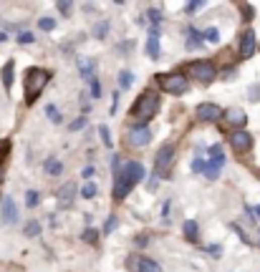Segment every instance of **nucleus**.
Here are the masks:
<instances>
[{
    "mask_svg": "<svg viewBox=\"0 0 260 272\" xmlns=\"http://www.w3.org/2000/svg\"><path fill=\"white\" fill-rule=\"evenodd\" d=\"M48 81H51V73H48L46 68H38V66L28 68V71H26V81H23V94H26V101H28V104H33V101L41 96V91L48 86Z\"/></svg>",
    "mask_w": 260,
    "mask_h": 272,
    "instance_id": "1",
    "label": "nucleus"
},
{
    "mask_svg": "<svg viewBox=\"0 0 260 272\" xmlns=\"http://www.w3.org/2000/svg\"><path fill=\"white\" fill-rule=\"evenodd\" d=\"M159 111V96L154 94V91H142L139 94V99L134 101V106H132V119H139V121H149L154 114Z\"/></svg>",
    "mask_w": 260,
    "mask_h": 272,
    "instance_id": "2",
    "label": "nucleus"
},
{
    "mask_svg": "<svg viewBox=\"0 0 260 272\" xmlns=\"http://www.w3.org/2000/svg\"><path fill=\"white\" fill-rule=\"evenodd\" d=\"M159 78V83H162V88L167 91V94H172V96H179V94H184L187 91V76H182V73H159L157 76Z\"/></svg>",
    "mask_w": 260,
    "mask_h": 272,
    "instance_id": "3",
    "label": "nucleus"
},
{
    "mask_svg": "<svg viewBox=\"0 0 260 272\" xmlns=\"http://www.w3.org/2000/svg\"><path fill=\"white\" fill-rule=\"evenodd\" d=\"M187 73H189V78H197V81H202V83H210V81H215L217 68H215L212 63H207V61H192V63L187 66Z\"/></svg>",
    "mask_w": 260,
    "mask_h": 272,
    "instance_id": "4",
    "label": "nucleus"
},
{
    "mask_svg": "<svg viewBox=\"0 0 260 272\" xmlns=\"http://www.w3.org/2000/svg\"><path fill=\"white\" fill-rule=\"evenodd\" d=\"M225 166V154H222V146H212L210 149V159H207V169H205V176L207 179H217L220 169Z\"/></svg>",
    "mask_w": 260,
    "mask_h": 272,
    "instance_id": "5",
    "label": "nucleus"
},
{
    "mask_svg": "<svg viewBox=\"0 0 260 272\" xmlns=\"http://www.w3.org/2000/svg\"><path fill=\"white\" fill-rule=\"evenodd\" d=\"M126 141H129V146H134V149H144V146L152 141L149 126H132L129 134H126Z\"/></svg>",
    "mask_w": 260,
    "mask_h": 272,
    "instance_id": "6",
    "label": "nucleus"
},
{
    "mask_svg": "<svg viewBox=\"0 0 260 272\" xmlns=\"http://www.w3.org/2000/svg\"><path fill=\"white\" fill-rule=\"evenodd\" d=\"M194 114H197L200 121H220V119L225 116V111H222L217 104H200Z\"/></svg>",
    "mask_w": 260,
    "mask_h": 272,
    "instance_id": "7",
    "label": "nucleus"
},
{
    "mask_svg": "<svg viewBox=\"0 0 260 272\" xmlns=\"http://www.w3.org/2000/svg\"><path fill=\"white\" fill-rule=\"evenodd\" d=\"M172 156H174V146H172V144H164V146L157 151V161H154V171H157V176L167 171V166L172 164Z\"/></svg>",
    "mask_w": 260,
    "mask_h": 272,
    "instance_id": "8",
    "label": "nucleus"
},
{
    "mask_svg": "<svg viewBox=\"0 0 260 272\" xmlns=\"http://www.w3.org/2000/svg\"><path fill=\"white\" fill-rule=\"evenodd\" d=\"M255 46H257V38H255V33L247 28V31L240 36V48H237L240 58H250V56L255 53Z\"/></svg>",
    "mask_w": 260,
    "mask_h": 272,
    "instance_id": "9",
    "label": "nucleus"
},
{
    "mask_svg": "<svg viewBox=\"0 0 260 272\" xmlns=\"http://www.w3.org/2000/svg\"><path fill=\"white\" fill-rule=\"evenodd\" d=\"M230 146H232L237 154H245V151L252 149V136H250L247 131H235V134L230 136Z\"/></svg>",
    "mask_w": 260,
    "mask_h": 272,
    "instance_id": "10",
    "label": "nucleus"
},
{
    "mask_svg": "<svg viewBox=\"0 0 260 272\" xmlns=\"http://www.w3.org/2000/svg\"><path fill=\"white\" fill-rule=\"evenodd\" d=\"M132 189H134V182H132V179H126L124 174H116V182H114V199H116V202L126 199Z\"/></svg>",
    "mask_w": 260,
    "mask_h": 272,
    "instance_id": "11",
    "label": "nucleus"
},
{
    "mask_svg": "<svg viewBox=\"0 0 260 272\" xmlns=\"http://www.w3.org/2000/svg\"><path fill=\"white\" fill-rule=\"evenodd\" d=\"M121 174L137 184V182H142V179H144V166H142L139 161H126V164H124V169H121Z\"/></svg>",
    "mask_w": 260,
    "mask_h": 272,
    "instance_id": "12",
    "label": "nucleus"
},
{
    "mask_svg": "<svg viewBox=\"0 0 260 272\" xmlns=\"http://www.w3.org/2000/svg\"><path fill=\"white\" fill-rule=\"evenodd\" d=\"M3 219H6V224H16V219H18V207H16L13 197H3Z\"/></svg>",
    "mask_w": 260,
    "mask_h": 272,
    "instance_id": "13",
    "label": "nucleus"
},
{
    "mask_svg": "<svg viewBox=\"0 0 260 272\" xmlns=\"http://www.w3.org/2000/svg\"><path fill=\"white\" fill-rule=\"evenodd\" d=\"M225 119H227V124H230V126H242V124L247 121L245 111H242V109H237V106L227 109V111H225Z\"/></svg>",
    "mask_w": 260,
    "mask_h": 272,
    "instance_id": "14",
    "label": "nucleus"
},
{
    "mask_svg": "<svg viewBox=\"0 0 260 272\" xmlns=\"http://www.w3.org/2000/svg\"><path fill=\"white\" fill-rule=\"evenodd\" d=\"M74 194H76V184H74V182L63 184V187L58 189V204H61V207H69V204L74 202Z\"/></svg>",
    "mask_w": 260,
    "mask_h": 272,
    "instance_id": "15",
    "label": "nucleus"
},
{
    "mask_svg": "<svg viewBox=\"0 0 260 272\" xmlns=\"http://www.w3.org/2000/svg\"><path fill=\"white\" fill-rule=\"evenodd\" d=\"M159 36L157 33H149V38H147V56L152 58V61H157L159 58Z\"/></svg>",
    "mask_w": 260,
    "mask_h": 272,
    "instance_id": "16",
    "label": "nucleus"
},
{
    "mask_svg": "<svg viewBox=\"0 0 260 272\" xmlns=\"http://www.w3.org/2000/svg\"><path fill=\"white\" fill-rule=\"evenodd\" d=\"M202 43H205V33H200L194 28H187V48L192 51V48H200Z\"/></svg>",
    "mask_w": 260,
    "mask_h": 272,
    "instance_id": "17",
    "label": "nucleus"
},
{
    "mask_svg": "<svg viewBox=\"0 0 260 272\" xmlns=\"http://www.w3.org/2000/svg\"><path fill=\"white\" fill-rule=\"evenodd\" d=\"M79 71L86 81H91L94 78V61L91 58H79Z\"/></svg>",
    "mask_w": 260,
    "mask_h": 272,
    "instance_id": "18",
    "label": "nucleus"
},
{
    "mask_svg": "<svg viewBox=\"0 0 260 272\" xmlns=\"http://www.w3.org/2000/svg\"><path fill=\"white\" fill-rule=\"evenodd\" d=\"M13 71H16V63L8 61L6 68H3V88L6 91H11V86H13Z\"/></svg>",
    "mask_w": 260,
    "mask_h": 272,
    "instance_id": "19",
    "label": "nucleus"
},
{
    "mask_svg": "<svg viewBox=\"0 0 260 272\" xmlns=\"http://www.w3.org/2000/svg\"><path fill=\"white\" fill-rule=\"evenodd\" d=\"M184 237H187L189 242H197V222H194V219H187V222H184Z\"/></svg>",
    "mask_w": 260,
    "mask_h": 272,
    "instance_id": "20",
    "label": "nucleus"
},
{
    "mask_svg": "<svg viewBox=\"0 0 260 272\" xmlns=\"http://www.w3.org/2000/svg\"><path fill=\"white\" fill-rule=\"evenodd\" d=\"M46 171L53 174V176H58V174L63 171V164H61L58 159H48V161H46Z\"/></svg>",
    "mask_w": 260,
    "mask_h": 272,
    "instance_id": "21",
    "label": "nucleus"
},
{
    "mask_svg": "<svg viewBox=\"0 0 260 272\" xmlns=\"http://www.w3.org/2000/svg\"><path fill=\"white\" fill-rule=\"evenodd\" d=\"M139 272H162V267L154 259H142L139 262Z\"/></svg>",
    "mask_w": 260,
    "mask_h": 272,
    "instance_id": "22",
    "label": "nucleus"
},
{
    "mask_svg": "<svg viewBox=\"0 0 260 272\" xmlns=\"http://www.w3.org/2000/svg\"><path fill=\"white\" fill-rule=\"evenodd\" d=\"M106 33H109V21H99V23H96V28H94V38H99V41H101Z\"/></svg>",
    "mask_w": 260,
    "mask_h": 272,
    "instance_id": "23",
    "label": "nucleus"
},
{
    "mask_svg": "<svg viewBox=\"0 0 260 272\" xmlns=\"http://www.w3.org/2000/svg\"><path fill=\"white\" fill-rule=\"evenodd\" d=\"M132 83H134V76H132L129 71H121V73H119V86H121V88H129Z\"/></svg>",
    "mask_w": 260,
    "mask_h": 272,
    "instance_id": "24",
    "label": "nucleus"
},
{
    "mask_svg": "<svg viewBox=\"0 0 260 272\" xmlns=\"http://www.w3.org/2000/svg\"><path fill=\"white\" fill-rule=\"evenodd\" d=\"M26 234H28V237H38V234H41V224H38L36 219L28 222V224H26Z\"/></svg>",
    "mask_w": 260,
    "mask_h": 272,
    "instance_id": "25",
    "label": "nucleus"
},
{
    "mask_svg": "<svg viewBox=\"0 0 260 272\" xmlns=\"http://www.w3.org/2000/svg\"><path fill=\"white\" fill-rule=\"evenodd\" d=\"M240 13H242V21L247 23V21H252V6H247V3H240Z\"/></svg>",
    "mask_w": 260,
    "mask_h": 272,
    "instance_id": "26",
    "label": "nucleus"
},
{
    "mask_svg": "<svg viewBox=\"0 0 260 272\" xmlns=\"http://www.w3.org/2000/svg\"><path fill=\"white\" fill-rule=\"evenodd\" d=\"M81 194H84V199H91V197L96 194V184H94V182H86L84 189H81Z\"/></svg>",
    "mask_w": 260,
    "mask_h": 272,
    "instance_id": "27",
    "label": "nucleus"
},
{
    "mask_svg": "<svg viewBox=\"0 0 260 272\" xmlns=\"http://www.w3.org/2000/svg\"><path fill=\"white\" fill-rule=\"evenodd\" d=\"M56 8H58V13L69 16V13L74 11V3H71V0H61V3H56Z\"/></svg>",
    "mask_w": 260,
    "mask_h": 272,
    "instance_id": "28",
    "label": "nucleus"
},
{
    "mask_svg": "<svg viewBox=\"0 0 260 272\" xmlns=\"http://www.w3.org/2000/svg\"><path fill=\"white\" fill-rule=\"evenodd\" d=\"M38 28H41V31H53V28H56V21H53V18H41V21H38Z\"/></svg>",
    "mask_w": 260,
    "mask_h": 272,
    "instance_id": "29",
    "label": "nucleus"
},
{
    "mask_svg": "<svg viewBox=\"0 0 260 272\" xmlns=\"http://www.w3.org/2000/svg\"><path fill=\"white\" fill-rule=\"evenodd\" d=\"M99 136H101V141H104L106 146H111V131H109V129H106L104 124L99 126Z\"/></svg>",
    "mask_w": 260,
    "mask_h": 272,
    "instance_id": "30",
    "label": "nucleus"
},
{
    "mask_svg": "<svg viewBox=\"0 0 260 272\" xmlns=\"http://www.w3.org/2000/svg\"><path fill=\"white\" fill-rule=\"evenodd\" d=\"M205 41H210V43H217V41H220V33H217V28H207V31H205Z\"/></svg>",
    "mask_w": 260,
    "mask_h": 272,
    "instance_id": "31",
    "label": "nucleus"
},
{
    "mask_svg": "<svg viewBox=\"0 0 260 272\" xmlns=\"http://www.w3.org/2000/svg\"><path fill=\"white\" fill-rule=\"evenodd\" d=\"M46 114L51 116V121H53V124H61V121H63V119H61V114L56 111V106H46Z\"/></svg>",
    "mask_w": 260,
    "mask_h": 272,
    "instance_id": "32",
    "label": "nucleus"
},
{
    "mask_svg": "<svg viewBox=\"0 0 260 272\" xmlns=\"http://www.w3.org/2000/svg\"><path fill=\"white\" fill-rule=\"evenodd\" d=\"M96 237H99V234H96V229H86V232L81 234V239H84V242H89V244H96Z\"/></svg>",
    "mask_w": 260,
    "mask_h": 272,
    "instance_id": "33",
    "label": "nucleus"
},
{
    "mask_svg": "<svg viewBox=\"0 0 260 272\" xmlns=\"http://www.w3.org/2000/svg\"><path fill=\"white\" fill-rule=\"evenodd\" d=\"M147 16H149V21H152L154 26H159V23H162V11H157V8H152V11H149Z\"/></svg>",
    "mask_w": 260,
    "mask_h": 272,
    "instance_id": "34",
    "label": "nucleus"
},
{
    "mask_svg": "<svg viewBox=\"0 0 260 272\" xmlns=\"http://www.w3.org/2000/svg\"><path fill=\"white\" fill-rule=\"evenodd\" d=\"M89 83H91V96H94V99H99V96H101V86H99V78L94 76Z\"/></svg>",
    "mask_w": 260,
    "mask_h": 272,
    "instance_id": "35",
    "label": "nucleus"
},
{
    "mask_svg": "<svg viewBox=\"0 0 260 272\" xmlns=\"http://www.w3.org/2000/svg\"><path fill=\"white\" fill-rule=\"evenodd\" d=\"M84 126H86V116H79V119H76V121H74L69 129H71V131H81Z\"/></svg>",
    "mask_w": 260,
    "mask_h": 272,
    "instance_id": "36",
    "label": "nucleus"
},
{
    "mask_svg": "<svg viewBox=\"0 0 260 272\" xmlns=\"http://www.w3.org/2000/svg\"><path fill=\"white\" fill-rule=\"evenodd\" d=\"M33 41H36V38H33V33H28V31L18 36V43H23V46H26V43H33Z\"/></svg>",
    "mask_w": 260,
    "mask_h": 272,
    "instance_id": "37",
    "label": "nucleus"
},
{
    "mask_svg": "<svg viewBox=\"0 0 260 272\" xmlns=\"http://www.w3.org/2000/svg\"><path fill=\"white\" fill-rule=\"evenodd\" d=\"M205 3H200V0H192V3H187V13H197Z\"/></svg>",
    "mask_w": 260,
    "mask_h": 272,
    "instance_id": "38",
    "label": "nucleus"
},
{
    "mask_svg": "<svg viewBox=\"0 0 260 272\" xmlns=\"http://www.w3.org/2000/svg\"><path fill=\"white\" fill-rule=\"evenodd\" d=\"M192 169H194V171H205V169H207V164H205V161L197 156V159L192 161Z\"/></svg>",
    "mask_w": 260,
    "mask_h": 272,
    "instance_id": "39",
    "label": "nucleus"
},
{
    "mask_svg": "<svg viewBox=\"0 0 260 272\" xmlns=\"http://www.w3.org/2000/svg\"><path fill=\"white\" fill-rule=\"evenodd\" d=\"M26 199H28V207H36L38 204V192H28Z\"/></svg>",
    "mask_w": 260,
    "mask_h": 272,
    "instance_id": "40",
    "label": "nucleus"
},
{
    "mask_svg": "<svg viewBox=\"0 0 260 272\" xmlns=\"http://www.w3.org/2000/svg\"><path fill=\"white\" fill-rule=\"evenodd\" d=\"M114 227H116V217H109V222H106V224H104V232H106V234H109V232H111V229H114Z\"/></svg>",
    "mask_w": 260,
    "mask_h": 272,
    "instance_id": "41",
    "label": "nucleus"
},
{
    "mask_svg": "<svg viewBox=\"0 0 260 272\" xmlns=\"http://www.w3.org/2000/svg\"><path fill=\"white\" fill-rule=\"evenodd\" d=\"M8 151H11V141L6 139L3 144H0V156H3V154H8Z\"/></svg>",
    "mask_w": 260,
    "mask_h": 272,
    "instance_id": "42",
    "label": "nucleus"
},
{
    "mask_svg": "<svg viewBox=\"0 0 260 272\" xmlns=\"http://www.w3.org/2000/svg\"><path fill=\"white\" fill-rule=\"evenodd\" d=\"M91 174H94V166H86V169H84V179H89Z\"/></svg>",
    "mask_w": 260,
    "mask_h": 272,
    "instance_id": "43",
    "label": "nucleus"
},
{
    "mask_svg": "<svg viewBox=\"0 0 260 272\" xmlns=\"http://www.w3.org/2000/svg\"><path fill=\"white\" fill-rule=\"evenodd\" d=\"M147 242H149V239H147V237H144V234H142V237H137V244H139V247H144V244H147Z\"/></svg>",
    "mask_w": 260,
    "mask_h": 272,
    "instance_id": "44",
    "label": "nucleus"
},
{
    "mask_svg": "<svg viewBox=\"0 0 260 272\" xmlns=\"http://www.w3.org/2000/svg\"><path fill=\"white\" fill-rule=\"evenodd\" d=\"M250 96H252V101H257V86H252V88H250Z\"/></svg>",
    "mask_w": 260,
    "mask_h": 272,
    "instance_id": "45",
    "label": "nucleus"
},
{
    "mask_svg": "<svg viewBox=\"0 0 260 272\" xmlns=\"http://www.w3.org/2000/svg\"><path fill=\"white\" fill-rule=\"evenodd\" d=\"M3 41H8V36H6V33H0V43H3Z\"/></svg>",
    "mask_w": 260,
    "mask_h": 272,
    "instance_id": "46",
    "label": "nucleus"
},
{
    "mask_svg": "<svg viewBox=\"0 0 260 272\" xmlns=\"http://www.w3.org/2000/svg\"><path fill=\"white\" fill-rule=\"evenodd\" d=\"M0 182H3V166H0Z\"/></svg>",
    "mask_w": 260,
    "mask_h": 272,
    "instance_id": "47",
    "label": "nucleus"
},
{
    "mask_svg": "<svg viewBox=\"0 0 260 272\" xmlns=\"http://www.w3.org/2000/svg\"><path fill=\"white\" fill-rule=\"evenodd\" d=\"M255 214H257V217H260V207H257V209H255Z\"/></svg>",
    "mask_w": 260,
    "mask_h": 272,
    "instance_id": "48",
    "label": "nucleus"
}]
</instances>
